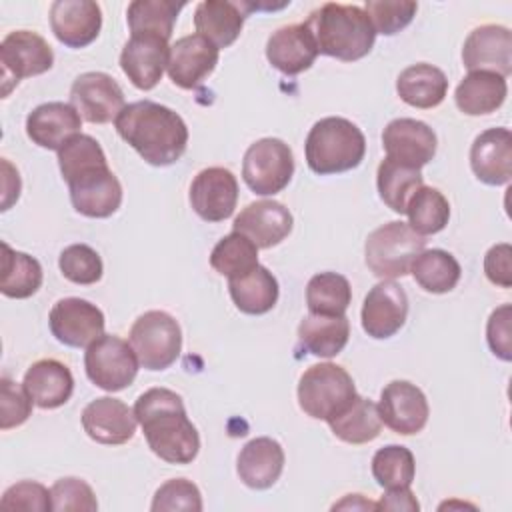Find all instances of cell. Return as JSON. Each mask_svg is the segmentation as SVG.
<instances>
[{
  "instance_id": "1",
  "label": "cell",
  "mask_w": 512,
  "mask_h": 512,
  "mask_svg": "<svg viewBox=\"0 0 512 512\" xmlns=\"http://www.w3.org/2000/svg\"><path fill=\"white\" fill-rule=\"evenodd\" d=\"M134 416L150 450L168 464H190L200 452V434L188 420L180 394L150 388L138 396Z\"/></svg>"
},
{
  "instance_id": "2",
  "label": "cell",
  "mask_w": 512,
  "mask_h": 512,
  "mask_svg": "<svg viewBox=\"0 0 512 512\" xmlns=\"http://www.w3.org/2000/svg\"><path fill=\"white\" fill-rule=\"evenodd\" d=\"M120 138L152 166H170L188 146V128L180 114L152 100H138L114 120Z\"/></svg>"
},
{
  "instance_id": "3",
  "label": "cell",
  "mask_w": 512,
  "mask_h": 512,
  "mask_svg": "<svg viewBox=\"0 0 512 512\" xmlns=\"http://www.w3.org/2000/svg\"><path fill=\"white\" fill-rule=\"evenodd\" d=\"M318 54L354 62L364 58L376 40L374 26L362 6L324 2L306 18Z\"/></svg>"
},
{
  "instance_id": "4",
  "label": "cell",
  "mask_w": 512,
  "mask_h": 512,
  "mask_svg": "<svg viewBox=\"0 0 512 512\" xmlns=\"http://www.w3.org/2000/svg\"><path fill=\"white\" fill-rule=\"evenodd\" d=\"M306 164L314 174L328 176L356 168L366 154L362 130L340 116L318 120L304 142Z\"/></svg>"
},
{
  "instance_id": "5",
  "label": "cell",
  "mask_w": 512,
  "mask_h": 512,
  "mask_svg": "<svg viewBox=\"0 0 512 512\" xmlns=\"http://www.w3.org/2000/svg\"><path fill=\"white\" fill-rule=\"evenodd\" d=\"M422 250H426L424 236L416 234L408 222L392 220L368 234L364 244V258L374 276L382 280H394L410 272L414 258Z\"/></svg>"
},
{
  "instance_id": "6",
  "label": "cell",
  "mask_w": 512,
  "mask_h": 512,
  "mask_svg": "<svg viewBox=\"0 0 512 512\" xmlns=\"http://www.w3.org/2000/svg\"><path fill=\"white\" fill-rule=\"evenodd\" d=\"M356 398L352 376L338 364L320 362L304 370L298 382V404L316 420H330Z\"/></svg>"
},
{
  "instance_id": "7",
  "label": "cell",
  "mask_w": 512,
  "mask_h": 512,
  "mask_svg": "<svg viewBox=\"0 0 512 512\" xmlns=\"http://www.w3.org/2000/svg\"><path fill=\"white\" fill-rule=\"evenodd\" d=\"M128 340L140 366L152 372L170 368L182 350L180 324L164 310H148L140 314L130 328Z\"/></svg>"
},
{
  "instance_id": "8",
  "label": "cell",
  "mask_w": 512,
  "mask_h": 512,
  "mask_svg": "<svg viewBox=\"0 0 512 512\" xmlns=\"http://www.w3.org/2000/svg\"><path fill=\"white\" fill-rule=\"evenodd\" d=\"M294 176V154L280 138H260L248 146L242 160V178L258 196L282 192Z\"/></svg>"
},
{
  "instance_id": "9",
  "label": "cell",
  "mask_w": 512,
  "mask_h": 512,
  "mask_svg": "<svg viewBox=\"0 0 512 512\" xmlns=\"http://www.w3.org/2000/svg\"><path fill=\"white\" fill-rule=\"evenodd\" d=\"M138 366L140 362L130 342L114 334H102L84 352L88 380L106 392L128 388L138 374Z\"/></svg>"
},
{
  "instance_id": "10",
  "label": "cell",
  "mask_w": 512,
  "mask_h": 512,
  "mask_svg": "<svg viewBox=\"0 0 512 512\" xmlns=\"http://www.w3.org/2000/svg\"><path fill=\"white\" fill-rule=\"evenodd\" d=\"M66 184L74 210L86 218H108L122 204V184L108 162L78 170Z\"/></svg>"
},
{
  "instance_id": "11",
  "label": "cell",
  "mask_w": 512,
  "mask_h": 512,
  "mask_svg": "<svg viewBox=\"0 0 512 512\" xmlns=\"http://www.w3.org/2000/svg\"><path fill=\"white\" fill-rule=\"evenodd\" d=\"M2 64V94L8 96L12 86L22 78L44 74L54 64V52L50 44L36 32L14 30L4 36L0 44Z\"/></svg>"
},
{
  "instance_id": "12",
  "label": "cell",
  "mask_w": 512,
  "mask_h": 512,
  "mask_svg": "<svg viewBox=\"0 0 512 512\" xmlns=\"http://www.w3.org/2000/svg\"><path fill=\"white\" fill-rule=\"evenodd\" d=\"M70 104L90 124H108L124 110V92L106 72H84L70 88Z\"/></svg>"
},
{
  "instance_id": "13",
  "label": "cell",
  "mask_w": 512,
  "mask_h": 512,
  "mask_svg": "<svg viewBox=\"0 0 512 512\" xmlns=\"http://www.w3.org/2000/svg\"><path fill=\"white\" fill-rule=\"evenodd\" d=\"M378 412L382 424L402 436L422 432L430 416L424 392L408 380H392L382 388Z\"/></svg>"
},
{
  "instance_id": "14",
  "label": "cell",
  "mask_w": 512,
  "mask_h": 512,
  "mask_svg": "<svg viewBox=\"0 0 512 512\" xmlns=\"http://www.w3.org/2000/svg\"><path fill=\"white\" fill-rule=\"evenodd\" d=\"M52 336L72 348H88L104 334L102 310L84 298L58 300L48 316Z\"/></svg>"
},
{
  "instance_id": "15",
  "label": "cell",
  "mask_w": 512,
  "mask_h": 512,
  "mask_svg": "<svg viewBox=\"0 0 512 512\" xmlns=\"http://www.w3.org/2000/svg\"><path fill=\"white\" fill-rule=\"evenodd\" d=\"M190 204L206 222H222L230 218L238 204L236 176L222 166L200 170L190 184Z\"/></svg>"
},
{
  "instance_id": "16",
  "label": "cell",
  "mask_w": 512,
  "mask_h": 512,
  "mask_svg": "<svg viewBox=\"0 0 512 512\" xmlns=\"http://www.w3.org/2000/svg\"><path fill=\"white\" fill-rule=\"evenodd\" d=\"M168 40L156 34H130L120 52V68L138 90H152L168 68Z\"/></svg>"
},
{
  "instance_id": "17",
  "label": "cell",
  "mask_w": 512,
  "mask_h": 512,
  "mask_svg": "<svg viewBox=\"0 0 512 512\" xmlns=\"http://www.w3.org/2000/svg\"><path fill=\"white\" fill-rule=\"evenodd\" d=\"M362 328L370 338L384 340L394 336L406 322L408 296L392 280H382L370 288L362 304Z\"/></svg>"
},
{
  "instance_id": "18",
  "label": "cell",
  "mask_w": 512,
  "mask_h": 512,
  "mask_svg": "<svg viewBox=\"0 0 512 512\" xmlns=\"http://www.w3.org/2000/svg\"><path fill=\"white\" fill-rule=\"evenodd\" d=\"M436 144L434 130L416 118H396L382 132L386 158L418 170L436 156Z\"/></svg>"
},
{
  "instance_id": "19",
  "label": "cell",
  "mask_w": 512,
  "mask_h": 512,
  "mask_svg": "<svg viewBox=\"0 0 512 512\" xmlns=\"http://www.w3.org/2000/svg\"><path fill=\"white\" fill-rule=\"evenodd\" d=\"M462 62L470 72L486 70L500 76L512 72V32L500 24L474 28L462 46Z\"/></svg>"
},
{
  "instance_id": "20",
  "label": "cell",
  "mask_w": 512,
  "mask_h": 512,
  "mask_svg": "<svg viewBox=\"0 0 512 512\" xmlns=\"http://www.w3.org/2000/svg\"><path fill=\"white\" fill-rule=\"evenodd\" d=\"M136 424L134 408L112 396L96 398L82 410V428L98 444H126L134 438Z\"/></svg>"
},
{
  "instance_id": "21",
  "label": "cell",
  "mask_w": 512,
  "mask_h": 512,
  "mask_svg": "<svg viewBox=\"0 0 512 512\" xmlns=\"http://www.w3.org/2000/svg\"><path fill=\"white\" fill-rule=\"evenodd\" d=\"M218 52L220 50L200 34L182 36L170 46L166 72L176 86L192 90L214 72Z\"/></svg>"
},
{
  "instance_id": "22",
  "label": "cell",
  "mask_w": 512,
  "mask_h": 512,
  "mask_svg": "<svg viewBox=\"0 0 512 512\" xmlns=\"http://www.w3.org/2000/svg\"><path fill=\"white\" fill-rule=\"evenodd\" d=\"M50 28L68 48H86L102 28V10L92 0H56L50 4Z\"/></svg>"
},
{
  "instance_id": "23",
  "label": "cell",
  "mask_w": 512,
  "mask_h": 512,
  "mask_svg": "<svg viewBox=\"0 0 512 512\" xmlns=\"http://www.w3.org/2000/svg\"><path fill=\"white\" fill-rule=\"evenodd\" d=\"M232 226L234 232L248 236L258 248H272L288 238L294 218L278 200H256L240 210Z\"/></svg>"
},
{
  "instance_id": "24",
  "label": "cell",
  "mask_w": 512,
  "mask_h": 512,
  "mask_svg": "<svg viewBox=\"0 0 512 512\" xmlns=\"http://www.w3.org/2000/svg\"><path fill=\"white\" fill-rule=\"evenodd\" d=\"M470 166L476 178L488 186L508 184L512 178V134L508 128L480 132L470 148Z\"/></svg>"
},
{
  "instance_id": "25",
  "label": "cell",
  "mask_w": 512,
  "mask_h": 512,
  "mask_svg": "<svg viewBox=\"0 0 512 512\" xmlns=\"http://www.w3.org/2000/svg\"><path fill=\"white\" fill-rule=\"evenodd\" d=\"M80 128L82 116L66 102L40 104L26 118L28 138L46 150H60L68 140L80 134Z\"/></svg>"
},
{
  "instance_id": "26",
  "label": "cell",
  "mask_w": 512,
  "mask_h": 512,
  "mask_svg": "<svg viewBox=\"0 0 512 512\" xmlns=\"http://www.w3.org/2000/svg\"><path fill=\"white\" fill-rule=\"evenodd\" d=\"M318 56L316 42L306 24H288L274 30L266 40L268 62L286 76L308 70Z\"/></svg>"
},
{
  "instance_id": "27",
  "label": "cell",
  "mask_w": 512,
  "mask_h": 512,
  "mask_svg": "<svg viewBox=\"0 0 512 512\" xmlns=\"http://www.w3.org/2000/svg\"><path fill=\"white\" fill-rule=\"evenodd\" d=\"M284 450L278 440L260 436L244 444L236 460V472L240 480L254 490H266L274 486L284 470Z\"/></svg>"
},
{
  "instance_id": "28",
  "label": "cell",
  "mask_w": 512,
  "mask_h": 512,
  "mask_svg": "<svg viewBox=\"0 0 512 512\" xmlns=\"http://www.w3.org/2000/svg\"><path fill=\"white\" fill-rule=\"evenodd\" d=\"M246 12L248 8L244 2L202 0L194 10L196 34L204 36L218 50L228 48L240 36Z\"/></svg>"
},
{
  "instance_id": "29",
  "label": "cell",
  "mask_w": 512,
  "mask_h": 512,
  "mask_svg": "<svg viewBox=\"0 0 512 512\" xmlns=\"http://www.w3.org/2000/svg\"><path fill=\"white\" fill-rule=\"evenodd\" d=\"M24 388L32 402L42 410L64 406L74 392V378L66 364L54 358L34 362L24 374Z\"/></svg>"
},
{
  "instance_id": "30",
  "label": "cell",
  "mask_w": 512,
  "mask_h": 512,
  "mask_svg": "<svg viewBox=\"0 0 512 512\" xmlns=\"http://www.w3.org/2000/svg\"><path fill=\"white\" fill-rule=\"evenodd\" d=\"M508 94L506 78L496 72L474 70L468 72L456 86L454 102L460 112L468 116H484L496 112Z\"/></svg>"
},
{
  "instance_id": "31",
  "label": "cell",
  "mask_w": 512,
  "mask_h": 512,
  "mask_svg": "<svg viewBox=\"0 0 512 512\" xmlns=\"http://www.w3.org/2000/svg\"><path fill=\"white\" fill-rule=\"evenodd\" d=\"M396 92L408 106L422 110L436 108L448 94V78L440 68L418 62L398 74Z\"/></svg>"
},
{
  "instance_id": "32",
  "label": "cell",
  "mask_w": 512,
  "mask_h": 512,
  "mask_svg": "<svg viewBox=\"0 0 512 512\" xmlns=\"http://www.w3.org/2000/svg\"><path fill=\"white\" fill-rule=\"evenodd\" d=\"M350 338L346 316L308 314L298 326V340L304 350L318 358H332L344 350Z\"/></svg>"
},
{
  "instance_id": "33",
  "label": "cell",
  "mask_w": 512,
  "mask_h": 512,
  "mask_svg": "<svg viewBox=\"0 0 512 512\" xmlns=\"http://www.w3.org/2000/svg\"><path fill=\"white\" fill-rule=\"evenodd\" d=\"M228 292L234 306L252 316L270 312L278 302V280L266 266H256L244 276L228 280Z\"/></svg>"
},
{
  "instance_id": "34",
  "label": "cell",
  "mask_w": 512,
  "mask_h": 512,
  "mask_svg": "<svg viewBox=\"0 0 512 512\" xmlns=\"http://www.w3.org/2000/svg\"><path fill=\"white\" fill-rule=\"evenodd\" d=\"M328 426L332 434L346 444H368L378 438L382 430L378 404L356 394V398L340 414L328 420Z\"/></svg>"
},
{
  "instance_id": "35",
  "label": "cell",
  "mask_w": 512,
  "mask_h": 512,
  "mask_svg": "<svg viewBox=\"0 0 512 512\" xmlns=\"http://www.w3.org/2000/svg\"><path fill=\"white\" fill-rule=\"evenodd\" d=\"M42 286V266L40 262L26 254L12 250L2 242V274H0V292L8 298H30Z\"/></svg>"
},
{
  "instance_id": "36",
  "label": "cell",
  "mask_w": 512,
  "mask_h": 512,
  "mask_svg": "<svg viewBox=\"0 0 512 512\" xmlns=\"http://www.w3.org/2000/svg\"><path fill=\"white\" fill-rule=\"evenodd\" d=\"M376 186L382 202L396 214L406 212L410 196L424 186L422 174L418 168L400 164L392 158H384L376 172Z\"/></svg>"
},
{
  "instance_id": "37",
  "label": "cell",
  "mask_w": 512,
  "mask_h": 512,
  "mask_svg": "<svg viewBox=\"0 0 512 512\" xmlns=\"http://www.w3.org/2000/svg\"><path fill=\"white\" fill-rule=\"evenodd\" d=\"M410 272L418 286L432 294H446L454 290L462 274L458 260L440 248L422 250L414 258Z\"/></svg>"
},
{
  "instance_id": "38",
  "label": "cell",
  "mask_w": 512,
  "mask_h": 512,
  "mask_svg": "<svg viewBox=\"0 0 512 512\" xmlns=\"http://www.w3.org/2000/svg\"><path fill=\"white\" fill-rule=\"evenodd\" d=\"M182 8L184 2L174 0H134L126 10L130 34H156L170 40Z\"/></svg>"
},
{
  "instance_id": "39",
  "label": "cell",
  "mask_w": 512,
  "mask_h": 512,
  "mask_svg": "<svg viewBox=\"0 0 512 512\" xmlns=\"http://www.w3.org/2000/svg\"><path fill=\"white\" fill-rule=\"evenodd\" d=\"M408 214V226L420 234H438L446 228L450 220V204L446 196L432 186H420L408 200L406 212Z\"/></svg>"
},
{
  "instance_id": "40",
  "label": "cell",
  "mask_w": 512,
  "mask_h": 512,
  "mask_svg": "<svg viewBox=\"0 0 512 512\" xmlns=\"http://www.w3.org/2000/svg\"><path fill=\"white\" fill-rule=\"evenodd\" d=\"M352 300L350 282L338 272H318L308 280L306 304L310 314L344 316Z\"/></svg>"
},
{
  "instance_id": "41",
  "label": "cell",
  "mask_w": 512,
  "mask_h": 512,
  "mask_svg": "<svg viewBox=\"0 0 512 512\" xmlns=\"http://www.w3.org/2000/svg\"><path fill=\"white\" fill-rule=\"evenodd\" d=\"M210 266L220 274L238 278L258 266V246L240 232H230L210 252Z\"/></svg>"
},
{
  "instance_id": "42",
  "label": "cell",
  "mask_w": 512,
  "mask_h": 512,
  "mask_svg": "<svg viewBox=\"0 0 512 512\" xmlns=\"http://www.w3.org/2000/svg\"><path fill=\"white\" fill-rule=\"evenodd\" d=\"M416 474L414 454L400 444H388L380 448L372 458V476L374 480L390 490L410 486Z\"/></svg>"
},
{
  "instance_id": "43",
  "label": "cell",
  "mask_w": 512,
  "mask_h": 512,
  "mask_svg": "<svg viewBox=\"0 0 512 512\" xmlns=\"http://www.w3.org/2000/svg\"><path fill=\"white\" fill-rule=\"evenodd\" d=\"M58 266L66 280L82 286L96 284L104 272L100 254L88 244H72L64 248L60 252Z\"/></svg>"
},
{
  "instance_id": "44",
  "label": "cell",
  "mask_w": 512,
  "mask_h": 512,
  "mask_svg": "<svg viewBox=\"0 0 512 512\" xmlns=\"http://www.w3.org/2000/svg\"><path fill=\"white\" fill-rule=\"evenodd\" d=\"M418 4L412 0H368L364 12L368 14L374 32L394 36L404 30L416 16Z\"/></svg>"
},
{
  "instance_id": "45",
  "label": "cell",
  "mask_w": 512,
  "mask_h": 512,
  "mask_svg": "<svg viewBox=\"0 0 512 512\" xmlns=\"http://www.w3.org/2000/svg\"><path fill=\"white\" fill-rule=\"evenodd\" d=\"M100 162H108L106 154L102 146L88 134H76L58 150V166L64 180H68L78 170Z\"/></svg>"
},
{
  "instance_id": "46",
  "label": "cell",
  "mask_w": 512,
  "mask_h": 512,
  "mask_svg": "<svg viewBox=\"0 0 512 512\" xmlns=\"http://www.w3.org/2000/svg\"><path fill=\"white\" fill-rule=\"evenodd\" d=\"M152 512H168V510H202V496L194 482L186 478H172L166 480L154 494Z\"/></svg>"
},
{
  "instance_id": "47",
  "label": "cell",
  "mask_w": 512,
  "mask_h": 512,
  "mask_svg": "<svg viewBox=\"0 0 512 512\" xmlns=\"http://www.w3.org/2000/svg\"><path fill=\"white\" fill-rule=\"evenodd\" d=\"M52 510H72V512H96L98 502L92 492V488L82 480L74 476L60 478L52 484Z\"/></svg>"
},
{
  "instance_id": "48",
  "label": "cell",
  "mask_w": 512,
  "mask_h": 512,
  "mask_svg": "<svg viewBox=\"0 0 512 512\" xmlns=\"http://www.w3.org/2000/svg\"><path fill=\"white\" fill-rule=\"evenodd\" d=\"M32 398L24 384L2 376L0 380V428L10 430L24 424L32 414Z\"/></svg>"
},
{
  "instance_id": "49",
  "label": "cell",
  "mask_w": 512,
  "mask_h": 512,
  "mask_svg": "<svg viewBox=\"0 0 512 512\" xmlns=\"http://www.w3.org/2000/svg\"><path fill=\"white\" fill-rule=\"evenodd\" d=\"M2 510H38L48 512L52 510V492L32 480H22L12 484L0 500Z\"/></svg>"
},
{
  "instance_id": "50",
  "label": "cell",
  "mask_w": 512,
  "mask_h": 512,
  "mask_svg": "<svg viewBox=\"0 0 512 512\" xmlns=\"http://www.w3.org/2000/svg\"><path fill=\"white\" fill-rule=\"evenodd\" d=\"M512 306L502 304L498 306L486 324V340L490 350L500 358L510 362L512 360Z\"/></svg>"
},
{
  "instance_id": "51",
  "label": "cell",
  "mask_w": 512,
  "mask_h": 512,
  "mask_svg": "<svg viewBox=\"0 0 512 512\" xmlns=\"http://www.w3.org/2000/svg\"><path fill=\"white\" fill-rule=\"evenodd\" d=\"M484 274L492 284H496L500 288L512 286V246L510 244H506V242L494 244L486 252Z\"/></svg>"
},
{
  "instance_id": "52",
  "label": "cell",
  "mask_w": 512,
  "mask_h": 512,
  "mask_svg": "<svg viewBox=\"0 0 512 512\" xmlns=\"http://www.w3.org/2000/svg\"><path fill=\"white\" fill-rule=\"evenodd\" d=\"M376 504H378V510H406V512L420 510V504L412 494L410 486L386 490V494Z\"/></svg>"
},
{
  "instance_id": "53",
  "label": "cell",
  "mask_w": 512,
  "mask_h": 512,
  "mask_svg": "<svg viewBox=\"0 0 512 512\" xmlns=\"http://www.w3.org/2000/svg\"><path fill=\"white\" fill-rule=\"evenodd\" d=\"M2 170H4V178H2V210H8L12 206V202L18 200L20 196V174L18 170L4 158L2 160Z\"/></svg>"
},
{
  "instance_id": "54",
  "label": "cell",
  "mask_w": 512,
  "mask_h": 512,
  "mask_svg": "<svg viewBox=\"0 0 512 512\" xmlns=\"http://www.w3.org/2000/svg\"><path fill=\"white\" fill-rule=\"evenodd\" d=\"M378 510L376 502L366 500L362 494H346L340 502L332 506V510Z\"/></svg>"
}]
</instances>
